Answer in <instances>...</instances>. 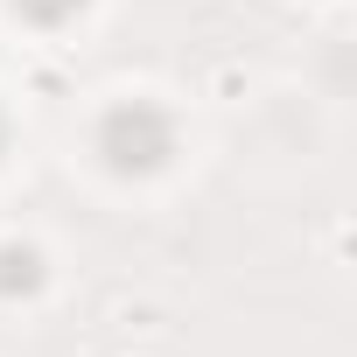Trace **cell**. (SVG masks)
I'll list each match as a JSON object with an SVG mask.
<instances>
[{
    "instance_id": "obj_1",
    "label": "cell",
    "mask_w": 357,
    "mask_h": 357,
    "mask_svg": "<svg viewBox=\"0 0 357 357\" xmlns=\"http://www.w3.org/2000/svg\"><path fill=\"white\" fill-rule=\"evenodd\" d=\"M98 161L119 175V183H147V175H161L175 161V147H183V126H175V112L161 98H119L98 112V133H91Z\"/></svg>"
},
{
    "instance_id": "obj_2",
    "label": "cell",
    "mask_w": 357,
    "mask_h": 357,
    "mask_svg": "<svg viewBox=\"0 0 357 357\" xmlns=\"http://www.w3.org/2000/svg\"><path fill=\"white\" fill-rule=\"evenodd\" d=\"M43 287V252L36 245H0V294H36Z\"/></svg>"
},
{
    "instance_id": "obj_3",
    "label": "cell",
    "mask_w": 357,
    "mask_h": 357,
    "mask_svg": "<svg viewBox=\"0 0 357 357\" xmlns=\"http://www.w3.org/2000/svg\"><path fill=\"white\" fill-rule=\"evenodd\" d=\"M8 8H15L29 29H70V22L91 8V0H8Z\"/></svg>"
},
{
    "instance_id": "obj_4",
    "label": "cell",
    "mask_w": 357,
    "mask_h": 357,
    "mask_svg": "<svg viewBox=\"0 0 357 357\" xmlns=\"http://www.w3.org/2000/svg\"><path fill=\"white\" fill-rule=\"evenodd\" d=\"M0 154H8V112H0Z\"/></svg>"
}]
</instances>
